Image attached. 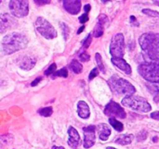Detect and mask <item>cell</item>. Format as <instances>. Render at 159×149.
<instances>
[{"instance_id":"6da1fadb","label":"cell","mask_w":159,"mask_h":149,"mask_svg":"<svg viewBox=\"0 0 159 149\" xmlns=\"http://www.w3.org/2000/svg\"><path fill=\"white\" fill-rule=\"evenodd\" d=\"M28 38L20 33H10L2 40V49L6 54H12L27 46Z\"/></svg>"},{"instance_id":"7a4b0ae2","label":"cell","mask_w":159,"mask_h":149,"mask_svg":"<svg viewBox=\"0 0 159 149\" xmlns=\"http://www.w3.org/2000/svg\"><path fill=\"white\" fill-rule=\"evenodd\" d=\"M140 46L144 53L153 61H159V35L143 34L139 39Z\"/></svg>"},{"instance_id":"3957f363","label":"cell","mask_w":159,"mask_h":149,"mask_svg":"<svg viewBox=\"0 0 159 149\" xmlns=\"http://www.w3.org/2000/svg\"><path fill=\"white\" fill-rule=\"evenodd\" d=\"M140 75L149 82L159 83V64L157 63H143L139 65Z\"/></svg>"},{"instance_id":"277c9868","label":"cell","mask_w":159,"mask_h":149,"mask_svg":"<svg viewBox=\"0 0 159 149\" xmlns=\"http://www.w3.org/2000/svg\"><path fill=\"white\" fill-rule=\"evenodd\" d=\"M122 105L140 113H147L152 110L149 103L140 96H128L122 100Z\"/></svg>"},{"instance_id":"5b68a950","label":"cell","mask_w":159,"mask_h":149,"mask_svg":"<svg viewBox=\"0 0 159 149\" xmlns=\"http://www.w3.org/2000/svg\"><path fill=\"white\" fill-rule=\"evenodd\" d=\"M109 83L113 91L118 94H125L128 97V96H132L135 93L136 90L134 86L124 78H120L115 76L109 80Z\"/></svg>"},{"instance_id":"8992f818","label":"cell","mask_w":159,"mask_h":149,"mask_svg":"<svg viewBox=\"0 0 159 149\" xmlns=\"http://www.w3.org/2000/svg\"><path fill=\"white\" fill-rule=\"evenodd\" d=\"M36 30L47 39H52L57 36V32L54 27L43 17H38L35 21Z\"/></svg>"},{"instance_id":"52a82bcc","label":"cell","mask_w":159,"mask_h":149,"mask_svg":"<svg viewBox=\"0 0 159 149\" xmlns=\"http://www.w3.org/2000/svg\"><path fill=\"white\" fill-rule=\"evenodd\" d=\"M125 49L124 35L122 34H116L113 38L110 46V53L113 58H123Z\"/></svg>"},{"instance_id":"ba28073f","label":"cell","mask_w":159,"mask_h":149,"mask_svg":"<svg viewBox=\"0 0 159 149\" xmlns=\"http://www.w3.org/2000/svg\"><path fill=\"white\" fill-rule=\"evenodd\" d=\"M9 9L13 16L24 17L29 12L28 1H10Z\"/></svg>"},{"instance_id":"9c48e42d","label":"cell","mask_w":159,"mask_h":149,"mask_svg":"<svg viewBox=\"0 0 159 149\" xmlns=\"http://www.w3.org/2000/svg\"><path fill=\"white\" fill-rule=\"evenodd\" d=\"M104 114L109 117H117L119 119L126 118L125 110L118 104H116L115 102H111L106 105V107L104 109Z\"/></svg>"},{"instance_id":"30bf717a","label":"cell","mask_w":159,"mask_h":149,"mask_svg":"<svg viewBox=\"0 0 159 149\" xmlns=\"http://www.w3.org/2000/svg\"><path fill=\"white\" fill-rule=\"evenodd\" d=\"M17 21L8 13H2L0 15V33H5L16 26Z\"/></svg>"},{"instance_id":"8fae6325","label":"cell","mask_w":159,"mask_h":149,"mask_svg":"<svg viewBox=\"0 0 159 149\" xmlns=\"http://www.w3.org/2000/svg\"><path fill=\"white\" fill-rule=\"evenodd\" d=\"M95 126H89L83 129L85 148H89L95 144Z\"/></svg>"},{"instance_id":"7c38bea8","label":"cell","mask_w":159,"mask_h":149,"mask_svg":"<svg viewBox=\"0 0 159 149\" xmlns=\"http://www.w3.org/2000/svg\"><path fill=\"white\" fill-rule=\"evenodd\" d=\"M68 134H69V140H68L69 147H71L74 149L77 148V147L79 146V143H80V137H79L77 131L75 128L70 127L68 129Z\"/></svg>"},{"instance_id":"4fadbf2b","label":"cell","mask_w":159,"mask_h":149,"mask_svg":"<svg viewBox=\"0 0 159 149\" xmlns=\"http://www.w3.org/2000/svg\"><path fill=\"white\" fill-rule=\"evenodd\" d=\"M63 7L64 8L71 14H77L80 11L81 8V2L78 0L75 1H63Z\"/></svg>"},{"instance_id":"5bb4252c","label":"cell","mask_w":159,"mask_h":149,"mask_svg":"<svg viewBox=\"0 0 159 149\" xmlns=\"http://www.w3.org/2000/svg\"><path fill=\"white\" fill-rule=\"evenodd\" d=\"M112 63L120 70L125 72L127 75L131 74V67L130 65L123 59V58H112Z\"/></svg>"},{"instance_id":"9a60e30c","label":"cell","mask_w":159,"mask_h":149,"mask_svg":"<svg viewBox=\"0 0 159 149\" xmlns=\"http://www.w3.org/2000/svg\"><path fill=\"white\" fill-rule=\"evenodd\" d=\"M77 113L78 116L81 119H89L90 112H89V107L87 105V103H85L84 101H79L77 104Z\"/></svg>"},{"instance_id":"2e32d148","label":"cell","mask_w":159,"mask_h":149,"mask_svg":"<svg viewBox=\"0 0 159 149\" xmlns=\"http://www.w3.org/2000/svg\"><path fill=\"white\" fill-rule=\"evenodd\" d=\"M35 63H36L35 58H34L32 56H26V57L22 58L20 66L23 70H31L35 65Z\"/></svg>"},{"instance_id":"e0dca14e","label":"cell","mask_w":159,"mask_h":149,"mask_svg":"<svg viewBox=\"0 0 159 149\" xmlns=\"http://www.w3.org/2000/svg\"><path fill=\"white\" fill-rule=\"evenodd\" d=\"M98 130H99V137H100V139L102 140V141H106L108 139L109 135L111 134V130H110L109 126L107 124L102 123V124L99 125Z\"/></svg>"},{"instance_id":"ac0fdd59","label":"cell","mask_w":159,"mask_h":149,"mask_svg":"<svg viewBox=\"0 0 159 149\" xmlns=\"http://www.w3.org/2000/svg\"><path fill=\"white\" fill-rule=\"evenodd\" d=\"M133 140V135L132 134H125V135H122V136H119L117 139H116L115 143L116 144H118V145H123V146H126V145H129L132 142Z\"/></svg>"},{"instance_id":"d6986e66","label":"cell","mask_w":159,"mask_h":149,"mask_svg":"<svg viewBox=\"0 0 159 149\" xmlns=\"http://www.w3.org/2000/svg\"><path fill=\"white\" fill-rule=\"evenodd\" d=\"M14 140V137L12 134H4L0 136V148H4L11 144V142Z\"/></svg>"},{"instance_id":"ffe728a7","label":"cell","mask_w":159,"mask_h":149,"mask_svg":"<svg viewBox=\"0 0 159 149\" xmlns=\"http://www.w3.org/2000/svg\"><path fill=\"white\" fill-rule=\"evenodd\" d=\"M70 68H71V70H72L74 73H75V74H80V73L82 72V70H83L82 64H81L78 61H76V60H73V61L71 62V63H70Z\"/></svg>"},{"instance_id":"44dd1931","label":"cell","mask_w":159,"mask_h":149,"mask_svg":"<svg viewBox=\"0 0 159 149\" xmlns=\"http://www.w3.org/2000/svg\"><path fill=\"white\" fill-rule=\"evenodd\" d=\"M109 122H110V124L115 128L116 131H117V132H122V131H123L124 126H123V124H122L120 121L115 119L114 118H111V119H109Z\"/></svg>"},{"instance_id":"7402d4cb","label":"cell","mask_w":159,"mask_h":149,"mask_svg":"<svg viewBox=\"0 0 159 149\" xmlns=\"http://www.w3.org/2000/svg\"><path fill=\"white\" fill-rule=\"evenodd\" d=\"M52 112H53V110H52V107H50V106L44 107V108H41L38 110L39 115H41L42 117H49L52 115Z\"/></svg>"},{"instance_id":"603a6c76","label":"cell","mask_w":159,"mask_h":149,"mask_svg":"<svg viewBox=\"0 0 159 149\" xmlns=\"http://www.w3.org/2000/svg\"><path fill=\"white\" fill-rule=\"evenodd\" d=\"M96 62H97V64H98V69L101 70L102 73H105V69H104V65H103V63H102V56L100 55V53H96Z\"/></svg>"},{"instance_id":"cb8c5ba5","label":"cell","mask_w":159,"mask_h":149,"mask_svg":"<svg viewBox=\"0 0 159 149\" xmlns=\"http://www.w3.org/2000/svg\"><path fill=\"white\" fill-rule=\"evenodd\" d=\"M103 34V25L101 23H98L97 26L94 29V36L95 37H100Z\"/></svg>"},{"instance_id":"d4e9b609","label":"cell","mask_w":159,"mask_h":149,"mask_svg":"<svg viewBox=\"0 0 159 149\" xmlns=\"http://www.w3.org/2000/svg\"><path fill=\"white\" fill-rule=\"evenodd\" d=\"M55 77H68V71L66 68H62L59 71H57L56 73L53 74Z\"/></svg>"},{"instance_id":"484cf974","label":"cell","mask_w":159,"mask_h":149,"mask_svg":"<svg viewBox=\"0 0 159 149\" xmlns=\"http://www.w3.org/2000/svg\"><path fill=\"white\" fill-rule=\"evenodd\" d=\"M143 13L146 14L147 16L157 17V18H159V12L156 11V10H152V9H143Z\"/></svg>"},{"instance_id":"4316f807","label":"cell","mask_w":159,"mask_h":149,"mask_svg":"<svg viewBox=\"0 0 159 149\" xmlns=\"http://www.w3.org/2000/svg\"><path fill=\"white\" fill-rule=\"evenodd\" d=\"M56 67H57L56 63H52V64L48 68V70L45 72V75H46V76H49V75L54 74V72H55V70H56Z\"/></svg>"},{"instance_id":"83f0119b","label":"cell","mask_w":159,"mask_h":149,"mask_svg":"<svg viewBox=\"0 0 159 149\" xmlns=\"http://www.w3.org/2000/svg\"><path fill=\"white\" fill-rule=\"evenodd\" d=\"M91 41H92V38H91V34H89L88 35V37L86 38V40L83 42V47L84 48H89L91 44Z\"/></svg>"},{"instance_id":"f1b7e54d","label":"cell","mask_w":159,"mask_h":149,"mask_svg":"<svg viewBox=\"0 0 159 149\" xmlns=\"http://www.w3.org/2000/svg\"><path fill=\"white\" fill-rule=\"evenodd\" d=\"M99 75V69L98 68H94L91 72H90V74H89V80H92L94 77H96L97 76Z\"/></svg>"},{"instance_id":"f546056e","label":"cell","mask_w":159,"mask_h":149,"mask_svg":"<svg viewBox=\"0 0 159 149\" xmlns=\"http://www.w3.org/2000/svg\"><path fill=\"white\" fill-rule=\"evenodd\" d=\"M79 58H80V60H81L82 62H88V61H89V59H90V56H89L88 53H86V52H83V53H81V54H80Z\"/></svg>"},{"instance_id":"4dcf8cb0","label":"cell","mask_w":159,"mask_h":149,"mask_svg":"<svg viewBox=\"0 0 159 149\" xmlns=\"http://www.w3.org/2000/svg\"><path fill=\"white\" fill-rule=\"evenodd\" d=\"M61 27H62V30H63V35H64V38L67 39L68 37V34H69V28L67 25H65L64 23H61Z\"/></svg>"},{"instance_id":"1f68e13d","label":"cell","mask_w":159,"mask_h":149,"mask_svg":"<svg viewBox=\"0 0 159 149\" xmlns=\"http://www.w3.org/2000/svg\"><path fill=\"white\" fill-rule=\"evenodd\" d=\"M146 137H147V133L146 132H142L139 135H138V141H143V140H145L146 139Z\"/></svg>"},{"instance_id":"d6a6232c","label":"cell","mask_w":159,"mask_h":149,"mask_svg":"<svg viewBox=\"0 0 159 149\" xmlns=\"http://www.w3.org/2000/svg\"><path fill=\"white\" fill-rule=\"evenodd\" d=\"M88 21H89V16H88L87 13H85V14H83L82 16L79 17V21H80L81 23H85V22H87Z\"/></svg>"},{"instance_id":"836d02e7","label":"cell","mask_w":159,"mask_h":149,"mask_svg":"<svg viewBox=\"0 0 159 149\" xmlns=\"http://www.w3.org/2000/svg\"><path fill=\"white\" fill-rule=\"evenodd\" d=\"M106 21H107V17H106L104 14L101 15V16H100V18H99V23H101V24H102V25H103Z\"/></svg>"},{"instance_id":"e575fe53","label":"cell","mask_w":159,"mask_h":149,"mask_svg":"<svg viewBox=\"0 0 159 149\" xmlns=\"http://www.w3.org/2000/svg\"><path fill=\"white\" fill-rule=\"evenodd\" d=\"M34 3L38 6H42V5H46V4H48L49 1L48 0H46V1H43V0H35Z\"/></svg>"},{"instance_id":"d590c367","label":"cell","mask_w":159,"mask_h":149,"mask_svg":"<svg viewBox=\"0 0 159 149\" xmlns=\"http://www.w3.org/2000/svg\"><path fill=\"white\" fill-rule=\"evenodd\" d=\"M151 118L154 119H157V120H159V112H154L151 114Z\"/></svg>"},{"instance_id":"8d00e7d4","label":"cell","mask_w":159,"mask_h":149,"mask_svg":"<svg viewBox=\"0 0 159 149\" xmlns=\"http://www.w3.org/2000/svg\"><path fill=\"white\" fill-rule=\"evenodd\" d=\"M41 79H42L41 77H38L37 79H35V80H34V81H33V83H32L31 85H32L33 87H34V86H35V85H37V84H38V82H39V81H40Z\"/></svg>"},{"instance_id":"74e56055","label":"cell","mask_w":159,"mask_h":149,"mask_svg":"<svg viewBox=\"0 0 159 149\" xmlns=\"http://www.w3.org/2000/svg\"><path fill=\"white\" fill-rule=\"evenodd\" d=\"M130 20L134 22V25H137V26L139 25V24H138V21H136V19H135V17H134V16H130Z\"/></svg>"},{"instance_id":"f35d334b","label":"cell","mask_w":159,"mask_h":149,"mask_svg":"<svg viewBox=\"0 0 159 149\" xmlns=\"http://www.w3.org/2000/svg\"><path fill=\"white\" fill-rule=\"evenodd\" d=\"M84 9H85L86 12H89L90 10V5H86L85 7H84Z\"/></svg>"},{"instance_id":"ab89813d","label":"cell","mask_w":159,"mask_h":149,"mask_svg":"<svg viewBox=\"0 0 159 149\" xmlns=\"http://www.w3.org/2000/svg\"><path fill=\"white\" fill-rule=\"evenodd\" d=\"M84 29H85V26H82L81 28H79V29H78V31H77V34H80V33H82Z\"/></svg>"},{"instance_id":"60d3db41","label":"cell","mask_w":159,"mask_h":149,"mask_svg":"<svg viewBox=\"0 0 159 149\" xmlns=\"http://www.w3.org/2000/svg\"><path fill=\"white\" fill-rule=\"evenodd\" d=\"M154 87L156 88V90H157V91H159V83H157V84H155V85H154Z\"/></svg>"},{"instance_id":"b9f144b4","label":"cell","mask_w":159,"mask_h":149,"mask_svg":"<svg viewBox=\"0 0 159 149\" xmlns=\"http://www.w3.org/2000/svg\"><path fill=\"white\" fill-rule=\"evenodd\" d=\"M155 102L158 103V102H159V95H157V96L155 97Z\"/></svg>"},{"instance_id":"7bdbcfd3","label":"cell","mask_w":159,"mask_h":149,"mask_svg":"<svg viewBox=\"0 0 159 149\" xmlns=\"http://www.w3.org/2000/svg\"><path fill=\"white\" fill-rule=\"evenodd\" d=\"M52 149H64L62 147H53Z\"/></svg>"},{"instance_id":"ee69618b","label":"cell","mask_w":159,"mask_h":149,"mask_svg":"<svg viewBox=\"0 0 159 149\" xmlns=\"http://www.w3.org/2000/svg\"><path fill=\"white\" fill-rule=\"evenodd\" d=\"M107 149H116V148H114V147H107Z\"/></svg>"},{"instance_id":"f6af8a7d","label":"cell","mask_w":159,"mask_h":149,"mask_svg":"<svg viewBox=\"0 0 159 149\" xmlns=\"http://www.w3.org/2000/svg\"><path fill=\"white\" fill-rule=\"evenodd\" d=\"M155 3H156V4H157V5H158V6H159V2H158V1H156V2H155Z\"/></svg>"},{"instance_id":"bcb514c9","label":"cell","mask_w":159,"mask_h":149,"mask_svg":"<svg viewBox=\"0 0 159 149\" xmlns=\"http://www.w3.org/2000/svg\"><path fill=\"white\" fill-rule=\"evenodd\" d=\"M0 3H1V1H0Z\"/></svg>"}]
</instances>
